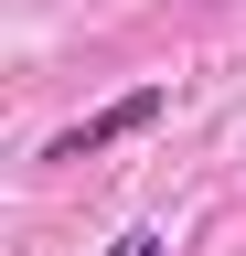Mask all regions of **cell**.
Returning <instances> with one entry per match:
<instances>
[{
    "label": "cell",
    "mask_w": 246,
    "mask_h": 256,
    "mask_svg": "<svg viewBox=\"0 0 246 256\" xmlns=\"http://www.w3.org/2000/svg\"><path fill=\"white\" fill-rule=\"evenodd\" d=\"M150 118H161V86H139V96H118V107H97L86 128H65V139H54L43 160H86V150H118V139H139Z\"/></svg>",
    "instance_id": "obj_1"
},
{
    "label": "cell",
    "mask_w": 246,
    "mask_h": 256,
    "mask_svg": "<svg viewBox=\"0 0 246 256\" xmlns=\"http://www.w3.org/2000/svg\"><path fill=\"white\" fill-rule=\"evenodd\" d=\"M97 256H171V235H161V224H129V235H118V246H97Z\"/></svg>",
    "instance_id": "obj_2"
}]
</instances>
